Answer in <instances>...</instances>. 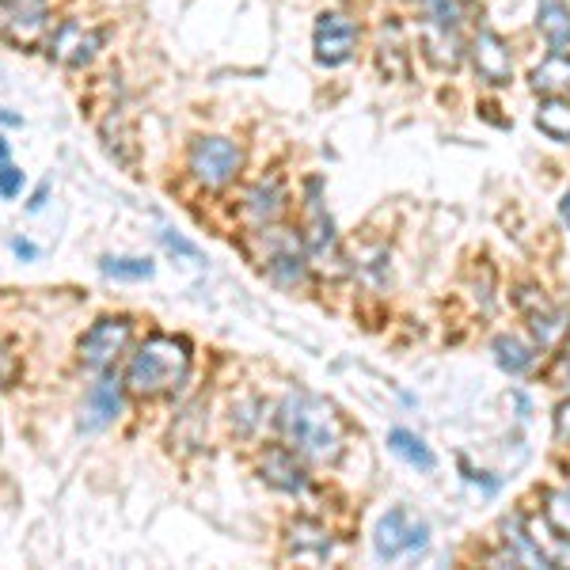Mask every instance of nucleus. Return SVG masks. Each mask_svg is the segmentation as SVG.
Wrapping results in <instances>:
<instances>
[{
    "label": "nucleus",
    "instance_id": "nucleus-34",
    "mask_svg": "<svg viewBox=\"0 0 570 570\" xmlns=\"http://www.w3.org/2000/svg\"><path fill=\"white\" fill-rule=\"evenodd\" d=\"M42 202H46V187L39 190V195H35V202H31V209H42Z\"/></svg>",
    "mask_w": 570,
    "mask_h": 570
},
{
    "label": "nucleus",
    "instance_id": "nucleus-23",
    "mask_svg": "<svg viewBox=\"0 0 570 570\" xmlns=\"http://www.w3.org/2000/svg\"><path fill=\"white\" fill-rule=\"evenodd\" d=\"M537 130L556 145H570V96H540V107L532 115Z\"/></svg>",
    "mask_w": 570,
    "mask_h": 570
},
{
    "label": "nucleus",
    "instance_id": "nucleus-18",
    "mask_svg": "<svg viewBox=\"0 0 570 570\" xmlns=\"http://www.w3.org/2000/svg\"><path fill=\"white\" fill-rule=\"evenodd\" d=\"M525 525L532 532V544H537L544 567H570V532L559 529L556 521L548 518H525Z\"/></svg>",
    "mask_w": 570,
    "mask_h": 570
},
{
    "label": "nucleus",
    "instance_id": "nucleus-5",
    "mask_svg": "<svg viewBox=\"0 0 570 570\" xmlns=\"http://www.w3.org/2000/svg\"><path fill=\"white\" fill-rule=\"evenodd\" d=\"M430 544V525L422 518L407 510V505H392L373 529V551L384 563H395V559L411 556V551H422Z\"/></svg>",
    "mask_w": 570,
    "mask_h": 570
},
{
    "label": "nucleus",
    "instance_id": "nucleus-13",
    "mask_svg": "<svg viewBox=\"0 0 570 570\" xmlns=\"http://www.w3.org/2000/svg\"><path fill=\"white\" fill-rule=\"evenodd\" d=\"M122 403H126V381L104 373L85 395V407H80V415H85V419H80V426H85V430L110 426V422L122 415Z\"/></svg>",
    "mask_w": 570,
    "mask_h": 570
},
{
    "label": "nucleus",
    "instance_id": "nucleus-3",
    "mask_svg": "<svg viewBox=\"0 0 570 570\" xmlns=\"http://www.w3.org/2000/svg\"><path fill=\"white\" fill-rule=\"evenodd\" d=\"M357 46H362V23L351 12L327 8V12L316 16V27H312V58H316V66L343 69L346 61H354Z\"/></svg>",
    "mask_w": 570,
    "mask_h": 570
},
{
    "label": "nucleus",
    "instance_id": "nucleus-7",
    "mask_svg": "<svg viewBox=\"0 0 570 570\" xmlns=\"http://www.w3.org/2000/svg\"><path fill=\"white\" fill-rule=\"evenodd\" d=\"M104 39H107L104 27L85 20H61L50 31V39H46V58L66 69H80L88 61H96V53L104 50Z\"/></svg>",
    "mask_w": 570,
    "mask_h": 570
},
{
    "label": "nucleus",
    "instance_id": "nucleus-12",
    "mask_svg": "<svg viewBox=\"0 0 570 570\" xmlns=\"http://www.w3.org/2000/svg\"><path fill=\"white\" fill-rule=\"evenodd\" d=\"M99 137H104L107 153L122 164L130 176H137V160H141V145H137V126L130 118V110L122 104H110L107 115L99 118Z\"/></svg>",
    "mask_w": 570,
    "mask_h": 570
},
{
    "label": "nucleus",
    "instance_id": "nucleus-36",
    "mask_svg": "<svg viewBox=\"0 0 570 570\" xmlns=\"http://www.w3.org/2000/svg\"><path fill=\"white\" fill-rule=\"evenodd\" d=\"M567 354H570V351H567ZM567 370H570V357H567Z\"/></svg>",
    "mask_w": 570,
    "mask_h": 570
},
{
    "label": "nucleus",
    "instance_id": "nucleus-32",
    "mask_svg": "<svg viewBox=\"0 0 570 570\" xmlns=\"http://www.w3.org/2000/svg\"><path fill=\"white\" fill-rule=\"evenodd\" d=\"M559 217H563V225L570 228V190H567L563 198H559Z\"/></svg>",
    "mask_w": 570,
    "mask_h": 570
},
{
    "label": "nucleus",
    "instance_id": "nucleus-17",
    "mask_svg": "<svg viewBox=\"0 0 570 570\" xmlns=\"http://www.w3.org/2000/svg\"><path fill=\"white\" fill-rule=\"evenodd\" d=\"M305 240L312 255H335V225H331L324 202H320V183H308V202H305Z\"/></svg>",
    "mask_w": 570,
    "mask_h": 570
},
{
    "label": "nucleus",
    "instance_id": "nucleus-29",
    "mask_svg": "<svg viewBox=\"0 0 570 570\" xmlns=\"http://www.w3.org/2000/svg\"><path fill=\"white\" fill-rule=\"evenodd\" d=\"M160 240H164V247H168V252L187 255V259H198V247H195V244H187L183 236H176V233H160Z\"/></svg>",
    "mask_w": 570,
    "mask_h": 570
},
{
    "label": "nucleus",
    "instance_id": "nucleus-6",
    "mask_svg": "<svg viewBox=\"0 0 570 570\" xmlns=\"http://www.w3.org/2000/svg\"><path fill=\"white\" fill-rule=\"evenodd\" d=\"M130 338H134V324L126 316L96 320V324H91L85 335H80V343H77L80 365H88V370H96V373H107L110 365L126 354Z\"/></svg>",
    "mask_w": 570,
    "mask_h": 570
},
{
    "label": "nucleus",
    "instance_id": "nucleus-31",
    "mask_svg": "<svg viewBox=\"0 0 570 570\" xmlns=\"http://www.w3.org/2000/svg\"><path fill=\"white\" fill-rule=\"evenodd\" d=\"M556 438L563 441V445H570V400L556 407Z\"/></svg>",
    "mask_w": 570,
    "mask_h": 570
},
{
    "label": "nucleus",
    "instance_id": "nucleus-19",
    "mask_svg": "<svg viewBox=\"0 0 570 570\" xmlns=\"http://www.w3.org/2000/svg\"><path fill=\"white\" fill-rule=\"evenodd\" d=\"M376 66L389 80L407 77V42H403V27L392 16V23L381 27V39H376Z\"/></svg>",
    "mask_w": 570,
    "mask_h": 570
},
{
    "label": "nucleus",
    "instance_id": "nucleus-24",
    "mask_svg": "<svg viewBox=\"0 0 570 570\" xmlns=\"http://www.w3.org/2000/svg\"><path fill=\"white\" fill-rule=\"evenodd\" d=\"M494 362H499L505 373L521 376L537 365V346L521 343L518 335H499L494 338Z\"/></svg>",
    "mask_w": 570,
    "mask_h": 570
},
{
    "label": "nucleus",
    "instance_id": "nucleus-33",
    "mask_svg": "<svg viewBox=\"0 0 570 570\" xmlns=\"http://www.w3.org/2000/svg\"><path fill=\"white\" fill-rule=\"evenodd\" d=\"M12 247H16V255H23V259H35V247H31V244H23V240H16Z\"/></svg>",
    "mask_w": 570,
    "mask_h": 570
},
{
    "label": "nucleus",
    "instance_id": "nucleus-25",
    "mask_svg": "<svg viewBox=\"0 0 570 570\" xmlns=\"http://www.w3.org/2000/svg\"><path fill=\"white\" fill-rule=\"evenodd\" d=\"M389 449L395 456H403L411 468H422V472H434V468H438V456L430 453V445L419 434H411V430H392Z\"/></svg>",
    "mask_w": 570,
    "mask_h": 570
},
{
    "label": "nucleus",
    "instance_id": "nucleus-28",
    "mask_svg": "<svg viewBox=\"0 0 570 570\" xmlns=\"http://www.w3.org/2000/svg\"><path fill=\"white\" fill-rule=\"evenodd\" d=\"M23 190V171L16 164H0V198H16Z\"/></svg>",
    "mask_w": 570,
    "mask_h": 570
},
{
    "label": "nucleus",
    "instance_id": "nucleus-15",
    "mask_svg": "<svg viewBox=\"0 0 570 570\" xmlns=\"http://www.w3.org/2000/svg\"><path fill=\"white\" fill-rule=\"evenodd\" d=\"M285 544H289V556L297 559V563H324V559L331 556V532L320 525V521L301 518L289 525Z\"/></svg>",
    "mask_w": 570,
    "mask_h": 570
},
{
    "label": "nucleus",
    "instance_id": "nucleus-26",
    "mask_svg": "<svg viewBox=\"0 0 570 570\" xmlns=\"http://www.w3.org/2000/svg\"><path fill=\"white\" fill-rule=\"evenodd\" d=\"M99 271L107 274V278H122V282H145L156 274L153 259H130V255H104L99 259Z\"/></svg>",
    "mask_w": 570,
    "mask_h": 570
},
{
    "label": "nucleus",
    "instance_id": "nucleus-14",
    "mask_svg": "<svg viewBox=\"0 0 570 570\" xmlns=\"http://www.w3.org/2000/svg\"><path fill=\"white\" fill-rule=\"evenodd\" d=\"M259 480L271 483L274 491H285V494H301L308 487L305 464H301V456L293 453L289 445L266 449L263 461H259Z\"/></svg>",
    "mask_w": 570,
    "mask_h": 570
},
{
    "label": "nucleus",
    "instance_id": "nucleus-27",
    "mask_svg": "<svg viewBox=\"0 0 570 570\" xmlns=\"http://www.w3.org/2000/svg\"><path fill=\"white\" fill-rule=\"evenodd\" d=\"M548 518L556 521L559 529L570 532V491H551L548 494Z\"/></svg>",
    "mask_w": 570,
    "mask_h": 570
},
{
    "label": "nucleus",
    "instance_id": "nucleus-9",
    "mask_svg": "<svg viewBox=\"0 0 570 570\" xmlns=\"http://www.w3.org/2000/svg\"><path fill=\"white\" fill-rule=\"evenodd\" d=\"M468 61H472L475 77L487 88H505L513 85V50L491 27H475V35L468 39Z\"/></svg>",
    "mask_w": 570,
    "mask_h": 570
},
{
    "label": "nucleus",
    "instance_id": "nucleus-20",
    "mask_svg": "<svg viewBox=\"0 0 570 570\" xmlns=\"http://www.w3.org/2000/svg\"><path fill=\"white\" fill-rule=\"evenodd\" d=\"M266 274H271L278 285H305L308 278V263H305V252H301V240H285L266 255Z\"/></svg>",
    "mask_w": 570,
    "mask_h": 570
},
{
    "label": "nucleus",
    "instance_id": "nucleus-4",
    "mask_svg": "<svg viewBox=\"0 0 570 570\" xmlns=\"http://www.w3.org/2000/svg\"><path fill=\"white\" fill-rule=\"evenodd\" d=\"M187 164H190V176H195L202 187L220 190L244 171V149L217 134L195 137V141H190V153H187Z\"/></svg>",
    "mask_w": 570,
    "mask_h": 570
},
{
    "label": "nucleus",
    "instance_id": "nucleus-1",
    "mask_svg": "<svg viewBox=\"0 0 570 570\" xmlns=\"http://www.w3.org/2000/svg\"><path fill=\"white\" fill-rule=\"evenodd\" d=\"M278 430L285 445L312 464H338L346 449V422L338 415V407L316 392H289L278 403Z\"/></svg>",
    "mask_w": 570,
    "mask_h": 570
},
{
    "label": "nucleus",
    "instance_id": "nucleus-8",
    "mask_svg": "<svg viewBox=\"0 0 570 570\" xmlns=\"http://www.w3.org/2000/svg\"><path fill=\"white\" fill-rule=\"evenodd\" d=\"M50 31V4L46 0H0V42L31 50Z\"/></svg>",
    "mask_w": 570,
    "mask_h": 570
},
{
    "label": "nucleus",
    "instance_id": "nucleus-11",
    "mask_svg": "<svg viewBox=\"0 0 570 570\" xmlns=\"http://www.w3.org/2000/svg\"><path fill=\"white\" fill-rule=\"evenodd\" d=\"M419 46H422V58L441 72H456L468 58V39L461 35V27L426 20V16H422L419 27Z\"/></svg>",
    "mask_w": 570,
    "mask_h": 570
},
{
    "label": "nucleus",
    "instance_id": "nucleus-35",
    "mask_svg": "<svg viewBox=\"0 0 570 570\" xmlns=\"http://www.w3.org/2000/svg\"><path fill=\"white\" fill-rule=\"evenodd\" d=\"M0 164H8V141L0 137Z\"/></svg>",
    "mask_w": 570,
    "mask_h": 570
},
{
    "label": "nucleus",
    "instance_id": "nucleus-30",
    "mask_svg": "<svg viewBox=\"0 0 570 570\" xmlns=\"http://www.w3.org/2000/svg\"><path fill=\"white\" fill-rule=\"evenodd\" d=\"M16 370H20V365H16V354H8V346L0 343V389L16 381Z\"/></svg>",
    "mask_w": 570,
    "mask_h": 570
},
{
    "label": "nucleus",
    "instance_id": "nucleus-2",
    "mask_svg": "<svg viewBox=\"0 0 570 570\" xmlns=\"http://www.w3.org/2000/svg\"><path fill=\"white\" fill-rule=\"evenodd\" d=\"M190 376V343L179 335H153L137 346L126 370V392L137 400H160L187 384Z\"/></svg>",
    "mask_w": 570,
    "mask_h": 570
},
{
    "label": "nucleus",
    "instance_id": "nucleus-21",
    "mask_svg": "<svg viewBox=\"0 0 570 570\" xmlns=\"http://www.w3.org/2000/svg\"><path fill=\"white\" fill-rule=\"evenodd\" d=\"M537 31L548 50H570V4L567 0H540Z\"/></svg>",
    "mask_w": 570,
    "mask_h": 570
},
{
    "label": "nucleus",
    "instance_id": "nucleus-16",
    "mask_svg": "<svg viewBox=\"0 0 570 570\" xmlns=\"http://www.w3.org/2000/svg\"><path fill=\"white\" fill-rule=\"evenodd\" d=\"M529 88L537 96H570V50H548L544 61L529 69Z\"/></svg>",
    "mask_w": 570,
    "mask_h": 570
},
{
    "label": "nucleus",
    "instance_id": "nucleus-22",
    "mask_svg": "<svg viewBox=\"0 0 570 570\" xmlns=\"http://www.w3.org/2000/svg\"><path fill=\"white\" fill-rule=\"evenodd\" d=\"M518 305L521 312L529 316V327H532V335L540 338V343H551V338L563 331V316L556 312V305L544 297V293H537V289H525L518 297Z\"/></svg>",
    "mask_w": 570,
    "mask_h": 570
},
{
    "label": "nucleus",
    "instance_id": "nucleus-10",
    "mask_svg": "<svg viewBox=\"0 0 570 570\" xmlns=\"http://www.w3.org/2000/svg\"><path fill=\"white\" fill-rule=\"evenodd\" d=\"M289 209V190H285V179L274 171V176L255 179L252 187L244 190L240 202V217L252 228H274Z\"/></svg>",
    "mask_w": 570,
    "mask_h": 570
}]
</instances>
